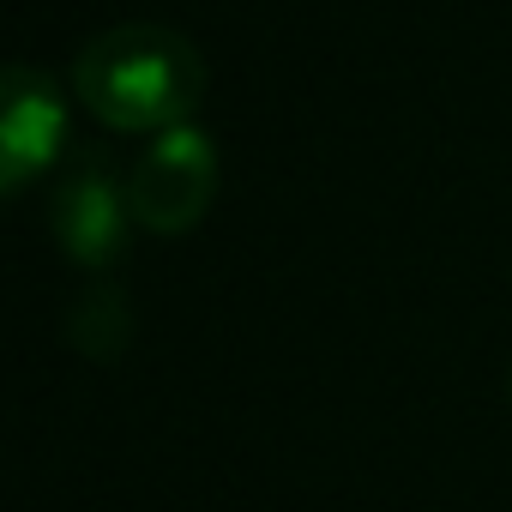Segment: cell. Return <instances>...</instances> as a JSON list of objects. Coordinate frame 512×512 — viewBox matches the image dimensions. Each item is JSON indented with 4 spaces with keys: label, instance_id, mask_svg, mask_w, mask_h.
<instances>
[{
    "label": "cell",
    "instance_id": "obj_1",
    "mask_svg": "<svg viewBox=\"0 0 512 512\" xmlns=\"http://www.w3.org/2000/svg\"><path fill=\"white\" fill-rule=\"evenodd\" d=\"M79 103L115 133H175L193 127L205 61L169 25H109L73 61Z\"/></svg>",
    "mask_w": 512,
    "mask_h": 512
},
{
    "label": "cell",
    "instance_id": "obj_2",
    "mask_svg": "<svg viewBox=\"0 0 512 512\" xmlns=\"http://www.w3.org/2000/svg\"><path fill=\"white\" fill-rule=\"evenodd\" d=\"M217 199V145L199 127H175L151 139V151L127 175L133 223L151 235H187Z\"/></svg>",
    "mask_w": 512,
    "mask_h": 512
},
{
    "label": "cell",
    "instance_id": "obj_3",
    "mask_svg": "<svg viewBox=\"0 0 512 512\" xmlns=\"http://www.w3.org/2000/svg\"><path fill=\"white\" fill-rule=\"evenodd\" d=\"M133 229V205L127 187L109 175V157L85 151L79 169L55 187V241L67 247V260L85 272H109L127 247Z\"/></svg>",
    "mask_w": 512,
    "mask_h": 512
},
{
    "label": "cell",
    "instance_id": "obj_4",
    "mask_svg": "<svg viewBox=\"0 0 512 512\" xmlns=\"http://www.w3.org/2000/svg\"><path fill=\"white\" fill-rule=\"evenodd\" d=\"M67 139V103L37 67H7L0 91V193H25Z\"/></svg>",
    "mask_w": 512,
    "mask_h": 512
},
{
    "label": "cell",
    "instance_id": "obj_5",
    "mask_svg": "<svg viewBox=\"0 0 512 512\" xmlns=\"http://www.w3.org/2000/svg\"><path fill=\"white\" fill-rule=\"evenodd\" d=\"M67 338L85 362H115L127 344H133V308L115 284H91L79 302H73V320H67Z\"/></svg>",
    "mask_w": 512,
    "mask_h": 512
},
{
    "label": "cell",
    "instance_id": "obj_6",
    "mask_svg": "<svg viewBox=\"0 0 512 512\" xmlns=\"http://www.w3.org/2000/svg\"><path fill=\"white\" fill-rule=\"evenodd\" d=\"M506 392H512V374H506Z\"/></svg>",
    "mask_w": 512,
    "mask_h": 512
}]
</instances>
